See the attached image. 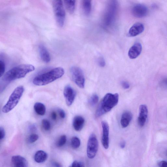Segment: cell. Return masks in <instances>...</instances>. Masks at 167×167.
I'll return each mask as SVG.
<instances>
[{
    "label": "cell",
    "instance_id": "28",
    "mask_svg": "<svg viewBox=\"0 0 167 167\" xmlns=\"http://www.w3.org/2000/svg\"><path fill=\"white\" fill-rule=\"evenodd\" d=\"M0 65H1V77L4 76L5 69V63L4 60H1Z\"/></svg>",
    "mask_w": 167,
    "mask_h": 167
},
{
    "label": "cell",
    "instance_id": "16",
    "mask_svg": "<svg viewBox=\"0 0 167 167\" xmlns=\"http://www.w3.org/2000/svg\"><path fill=\"white\" fill-rule=\"evenodd\" d=\"M133 118V115L130 111H126L122 114L121 120L122 128H125L128 126Z\"/></svg>",
    "mask_w": 167,
    "mask_h": 167
},
{
    "label": "cell",
    "instance_id": "8",
    "mask_svg": "<svg viewBox=\"0 0 167 167\" xmlns=\"http://www.w3.org/2000/svg\"><path fill=\"white\" fill-rule=\"evenodd\" d=\"M98 147V141L96 136L93 133L89 138L87 145V154L89 158L92 159L95 156Z\"/></svg>",
    "mask_w": 167,
    "mask_h": 167
},
{
    "label": "cell",
    "instance_id": "18",
    "mask_svg": "<svg viewBox=\"0 0 167 167\" xmlns=\"http://www.w3.org/2000/svg\"><path fill=\"white\" fill-rule=\"evenodd\" d=\"M85 119L82 116H75L73 120V125L74 130L77 131H80L84 126Z\"/></svg>",
    "mask_w": 167,
    "mask_h": 167
},
{
    "label": "cell",
    "instance_id": "5",
    "mask_svg": "<svg viewBox=\"0 0 167 167\" xmlns=\"http://www.w3.org/2000/svg\"><path fill=\"white\" fill-rule=\"evenodd\" d=\"M24 91V88L23 86H19L16 88L11 95L6 104L2 108V112L7 113L14 109L18 104Z\"/></svg>",
    "mask_w": 167,
    "mask_h": 167
},
{
    "label": "cell",
    "instance_id": "39",
    "mask_svg": "<svg viewBox=\"0 0 167 167\" xmlns=\"http://www.w3.org/2000/svg\"><path fill=\"white\" fill-rule=\"evenodd\" d=\"M163 82L167 87V78L164 80L163 81Z\"/></svg>",
    "mask_w": 167,
    "mask_h": 167
},
{
    "label": "cell",
    "instance_id": "7",
    "mask_svg": "<svg viewBox=\"0 0 167 167\" xmlns=\"http://www.w3.org/2000/svg\"><path fill=\"white\" fill-rule=\"evenodd\" d=\"M70 72L72 79L75 84L80 88H84L85 79L81 69L77 67L74 66L71 68Z\"/></svg>",
    "mask_w": 167,
    "mask_h": 167
},
{
    "label": "cell",
    "instance_id": "23",
    "mask_svg": "<svg viewBox=\"0 0 167 167\" xmlns=\"http://www.w3.org/2000/svg\"><path fill=\"white\" fill-rule=\"evenodd\" d=\"M81 142L79 139L77 137H74L72 138L71 144L72 147L74 149L79 148L80 146Z\"/></svg>",
    "mask_w": 167,
    "mask_h": 167
},
{
    "label": "cell",
    "instance_id": "30",
    "mask_svg": "<svg viewBox=\"0 0 167 167\" xmlns=\"http://www.w3.org/2000/svg\"><path fill=\"white\" fill-rule=\"evenodd\" d=\"M98 62L99 66L101 67H104L105 66V61L104 58L102 57H100L98 58Z\"/></svg>",
    "mask_w": 167,
    "mask_h": 167
},
{
    "label": "cell",
    "instance_id": "32",
    "mask_svg": "<svg viewBox=\"0 0 167 167\" xmlns=\"http://www.w3.org/2000/svg\"><path fill=\"white\" fill-rule=\"evenodd\" d=\"M0 133H1L0 139H1V140L2 139H3L5 136V130L4 128L1 127L0 128Z\"/></svg>",
    "mask_w": 167,
    "mask_h": 167
},
{
    "label": "cell",
    "instance_id": "14",
    "mask_svg": "<svg viewBox=\"0 0 167 167\" xmlns=\"http://www.w3.org/2000/svg\"><path fill=\"white\" fill-rule=\"evenodd\" d=\"M142 51V46L140 43H136L131 47L128 52L129 57L131 59H134L139 56Z\"/></svg>",
    "mask_w": 167,
    "mask_h": 167
},
{
    "label": "cell",
    "instance_id": "4",
    "mask_svg": "<svg viewBox=\"0 0 167 167\" xmlns=\"http://www.w3.org/2000/svg\"><path fill=\"white\" fill-rule=\"evenodd\" d=\"M118 9L119 4L116 1H110L108 3L102 19V23L105 27H111L114 24L118 14Z\"/></svg>",
    "mask_w": 167,
    "mask_h": 167
},
{
    "label": "cell",
    "instance_id": "22",
    "mask_svg": "<svg viewBox=\"0 0 167 167\" xmlns=\"http://www.w3.org/2000/svg\"><path fill=\"white\" fill-rule=\"evenodd\" d=\"M64 4L67 10L70 13H74L76 6V1H65Z\"/></svg>",
    "mask_w": 167,
    "mask_h": 167
},
{
    "label": "cell",
    "instance_id": "10",
    "mask_svg": "<svg viewBox=\"0 0 167 167\" xmlns=\"http://www.w3.org/2000/svg\"><path fill=\"white\" fill-rule=\"evenodd\" d=\"M148 9L147 7L143 4L135 5L132 8V12L133 16L136 18H143L148 13Z\"/></svg>",
    "mask_w": 167,
    "mask_h": 167
},
{
    "label": "cell",
    "instance_id": "25",
    "mask_svg": "<svg viewBox=\"0 0 167 167\" xmlns=\"http://www.w3.org/2000/svg\"><path fill=\"white\" fill-rule=\"evenodd\" d=\"M41 125L43 129L46 131L51 129V125L49 121L47 119H44L41 121Z\"/></svg>",
    "mask_w": 167,
    "mask_h": 167
},
{
    "label": "cell",
    "instance_id": "6",
    "mask_svg": "<svg viewBox=\"0 0 167 167\" xmlns=\"http://www.w3.org/2000/svg\"><path fill=\"white\" fill-rule=\"evenodd\" d=\"M53 9L55 19L58 25L62 27L65 24L66 13L62 1H54L53 2Z\"/></svg>",
    "mask_w": 167,
    "mask_h": 167
},
{
    "label": "cell",
    "instance_id": "27",
    "mask_svg": "<svg viewBox=\"0 0 167 167\" xmlns=\"http://www.w3.org/2000/svg\"><path fill=\"white\" fill-rule=\"evenodd\" d=\"M39 138V136L36 134H32L30 135L28 139L29 142L30 143H32L35 142L37 141Z\"/></svg>",
    "mask_w": 167,
    "mask_h": 167
},
{
    "label": "cell",
    "instance_id": "35",
    "mask_svg": "<svg viewBox=\"0 0 167 167\" xmlns=\"http://www.w3.org/2000/svg\"><path fill=\"white\" fill-rule=\"evenodd\" d=\"M158 165L160 167H167V162L166 161H161L158 163Z\"/></svg>",
    "mask_w": 167,
    "mask_h": 167
},
{
    "label": "cell",
    "instance_id": "19",
    "mask_svg": "<svg viewBox=\"0 0 167 167\" xmlns=\"http://www.w3.org/2000/svg\"><path fill=\"white\" fill-rule=\"evenodd\" d=\"M47 154L43 151H39L36 153L34 155V160L36 162L39 163H43L46 160Z\"/></svg>",
    "mask_w": 167,
    "mask_h": 167
},
{
    "label": "cell",
    "instance_id": "24",
    "mask_svg": "<svg viewBox=\"0 0 167 167\" xmlns=\"http://www.w3.org/2000/svg\"><path fill=\"white\" fill-rule=\"evenodd\" d=\"M99 100V97L96 94H93L90 100H89V103L91 106H94L98 103Z\"/></svg>",
    "mask_w": 167,
    "mask_h": 167
},
{
    "label": "cell",
    "instance_id": "26",
    "mask_svg": "<svg viewBox=\"0 0 167 167\" xmlns=\"http://www.w3.org/2000/svg\"><path fill=\"white\" fill-rule=\"evenodd\" d=\"M67 141L66 136L65 135H62L58 140L57 143L58 147H62L65 145Z\"/></svg>",
    "mask_w": 167,
    "mask_h": 167
},
{
    "label": "cell",
    "instance_id": "33",
    "mask_svg": "<svg viewBox=\"0 0 167 167\" xmlns=\"http://www.w3.org/2000/svg\"><path fill=\"white\" fill-rule=\"evenodd\" d=\"M121 85L122 87L125 89H128L130 87L129 84L125 81H123L122 82Z\"/></svg>",
    "mask_w": 167,
    "mask_h": 167
},
{
    "label": "cell",
    "instance_id": "12",
    "mask_svg": "<svg viewBox=\"0 0 167 167\" xmlns=\"http://www.w3.org/2000/svg\"><path fill=\"white\" fill-rule=\"evenodd\" d=\"M148 113V109L147 105H140L138 118V123L140 127H142L145 124Z\"/></svg>",
    "mask_w": 167,
    "mask_h": 167
},
{
    "label": "cell",
    "instance_id": "36",
    "mask_svg": "<svg viewBox=\"0 0 167 167\" xmlns=\"http://www.w3.org/2000/svg\"><path fill=\"white\" fill-rule=\"evenodd\" d=\"M51 117L53 120L55 121L57 118V114L54 111H53L51 114Z\"/></svg>",
    "mask_w": 167,
    "mask_h": 167
},
{
    "label": "cell",
    "instance_id": "1",
    "mask_svg": "<svg viewBox=\"0 0 167 167\" xmlns=\"http://www.w3.org/2000/svg\"><path fill=\"white\" fill-rule=\"evenodd\" d=\"M35 69L34 67L29 64H23L16 66L4 75L2 81L7 84L13 81L23 78L27 74L34 71Z\"/></svg>",
    "mask_w": 167,
    "mask_h": 167
},
{
    "label": "cell",
    "instance_id": "17",
    "mask_svg": "<svg viewBox=\"0 0 167 167\" xmlns=\"http://www.w3.org/2000/svg\"><path fill=\"white\" fill-rule=\"evenodd\" d=\"M39 49L41 60L46 63L50 62L51 60V55L45 46L43 44H40Z\"/></svg>",
    "mask_w": 167,
    "mask_h": 167
},
{
    "label": "cell",
    "instance_id": "2",
    "mask_svg": "<svg viewBox=\"0 0 167 167\" xmlns=\"http://www.w3.org/2000/svg\"><path fill=\"white\" fill-rule=\"evenodd\" d=\"M65 73V71L63 68L61 67L55 68L35 77L33 80V83L37 86L48 85L60 78Z\"/></svg>",
    "mask_w": 167,
    "mask_h": 167
},
{
    "label": "cell",
    "instance_id": "11",
    "mask_svg": "<svg viewBox=\"0 0 167 167\" xmlns=\"http://www.w3.org/2000/svg\"><path fill=\"white\" fill-rule=\"evenodd\" d=\"M101 124L102 129V143L104 148L107 149L109 145V126L106 121H102Z\"/></svg>",
    "mask_w": 167,
    "mask_h": 167
},
{
    "label": "cell",
    "instance_id": "29",
    "mask_svg": "<svg viewBox=\"0 0 167 167\" xmlns=\"http://www.w3.org/2000/svg\"><path fill=\"white\" fill-rule=\"evenodd\" d=\"M69 167H85V166L84 163L83 162H79L75 161L72 163V165Z\"/></svg>",
    "mask_w": 167,
    "mask_h": 167
},
{
    "label": "cell",
    "instance_id": "3",
    "mask_svg": "<svg viewBox=\"0 0 167 167\" xmlns=\"http://www.w3.org/2000/svg\"><path fill=\"white\" fill-rule=\"evenodd\" d=\"M119 100L118 93H108L106 94L99 105L95 116L99 117L109 112L117 105Z\"/></svg>",
    "mask_w": 167,
    "mask_h": 167
},
{
    "label": "cell",
    "instance_id": "37",
    "mask_svg": "<svg viewBox=\"0 0 167 167\" xmlns=\"http://www.w3.org/2000/svg\"><path fill=\"white\" fill-rule=\"evenodd\" d=\"M125 145H126V143H125V142L124 141L122 142L120 144V146L121 148L122 149L124 148L125 147Z\"/></svg>",
    "mask_w": 167,
    "mask_h": 167
},
{
    "label": "cell",
    "instance_id": "20",
    "mask_svg": "<svg viewBox=\"0 0 167 167\" xmlns=\"http://www.w3.org/2000/svg\"><path fill=\"white\" fill-rule=\"evenodd\" d=\"M35 112L38 115L43 116L45 114L46 107L45 105L40 102L35 103L34 106Z\"/></svg>",
    "mask_w": 167,
    "mask_h": 167
},
{
    "label": "cell",
    "instance_id": "38",
    "mask_svg": "<svg viewBox=\"0 0 167 167\" xmlns=\"http://www.w3.org/2000/svg\"><path fill=\"white\" fill-rule=\"evenodd\" d=\"M53 165L54 167H62V166H61L59 163L56 162L54 163Z\"/></svg>",
    "mask_w": 167,
    "mask_h": 167
},
{
    "label": "cell",
    "instance_id": "21",
    "mask_svg": "<svg viewBox=\"0 0 167 167\" xmlns=\"http://www.w3.org/2000/svg\"><path fill=\"white\" fill-rule=\"evenodd\" d=\"M81 6L83 12L86 15H90L91 10V1L85 0L82 1Z\"/></svg>",
    "mask_w": 167,
    "mask_h": 167
},
{
    "label": "cell",
    "instance_id": "31",
    "mask_svg": "<svg viewBox=\"0 0 167 167\" xmlns=\"http://www.w3.org/2000/svg\"><path fill=\"white\" fill-rule=\"evenodd\" d=\"M58 113L61 118L65 119L66 116V114L65 111L62 109H59L58 110Z\"/></svg>",
    "mask_w": 167,
    "mask_h": 167
},
{
    "label": "cell",
    "instance_id": "34",
    "mask_svg": "<svg viewBox=\"0 0 167 167\" xmlns=\"http://www.w3.org/2000/svg\"><path fill=\"white\" fill-rule=\"evenodd\" d=\"M29 129L30 132H34L37 130V128L35 125L32 124L29 126Z\"/></svg>",
    "mask_w": 167,
    "mask_h": 167
},
{
    "label": "cell",
    "instance_id": "15",
    "mask_svg": "<svg viewBox=\"0 0 167 167\" xmlns=\"http://www.w3.org/2000/svg\"><path fill=\"white\" fill-rule=\"evenodd\" d=\"M144 30V26L142 24L136 23L131 27L129 30V35L130 36L135 37L143 32Z\"/></svg>",
    "mask_w": 167,
    "mask_h": 167
},
{
    "label": "cell",
    "instance_id": "9",
    "mask_svg": "<svg viewBox=\"0 0 167 167\" xmlns=\"http://www.w3.org/2000/svg\"><path fill=\"white\" fill-rule=\"evenodd\" d=\"M63 94L66 104L70 106L74 102L76 96V91L70 86L67 85L64 88Z\"/></svg>",
    "mask_w": 167,
    "mask_h": 167
},
{
    "label": "cell",
    "instance_id": "13",
    "mask_svg": "<svg viewBox=\"0 0 167 167\" xmlns=\"http://www.w3.org/2000/svg\"><path fill=\"white\" fill-rule=\"evenodd\" d=\"M11 164V167H27L28 164L25 158L19 155L13 156Z\"/></svg>",
    "mask_w": 167,
    "mask_h": 167
}]
</instances>
